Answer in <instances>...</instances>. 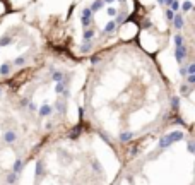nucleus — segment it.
Returning a JSON list of instances; mask_svg holds the SVG:
<instances>
[{"label": "nucleus", "instance_id": "f257e3e1", "mask_svg": "<svg viewBox=\"0 0 195 185\" xmlns=\"http://www.w3.org/2000/svg\"><path fill=\"white\" fill-rule=\"evenodd\" d=\"M183 139V132H180V130H173V132H170L168 136H163L161 139H159V148H170L171 144H175V142H178V141H182Z\"/></svg>", "mask_w": 195, "mask_h": 185}, {"label": "nucleus", "instance_id": "f03ea898", "mask_svg": "<svg viewBox=\"0 0 195 185\" xmlns=\"http://www.w3.org/2000/svg\"><path fill=\"white\" fill-rule=\"evenodd\" d=\"M15 139H17V134H15L14 130H7V132H3V141H5L7 144H12Z\"/></svg>", "mask_w": 195, "mask_h": 185}, {"label": "nucleus", "instance_id": "7ed1b4c3", "mask_svg": "<svg viewBox=\"0 0 195 185\" xmlns=\"http://www.w3.org/2000/svg\"><path fill=\"white\" fill-rule=\"evenodd\" d=\"M39 117H48L50 113H51V106L50 105H43V106H39Z\"/></svg>", "mask_w": 195, "mask_h": 185}, {"label": "nucleus", "instance_id": "20e7f679", "mask_svg": "<svg viewBox=\"0 0 195 185\" xmlns=\"http://www.w3.org/2000/svg\"><path fill=\"white\" fill-rule=\"evenodd\" d=\"M21 170H22V160H19V158H17V160L14 161V166H12V172L19 175V173H21Z\"/></svg>", "mask_w": 195, "mask_h": 185}, {"label": "nucleus", "instance_id": "39448f33", "mask_svg": "<svg viewBox=\"0 0 195 185\" xmlns=\"http://www.w3.org/2000/svg\"><path fill=\"white\" fill-rule=\"evenodd\" d=\"M132 137H134L132 132H122V134H120V141H122V142H128Z\"/></svg>", "mask_w": 195, "mask_h": 185}, {"label": "nucleus", "instance_id": "423d86ee", "mask_svg": "<svg viewBox=\"0 0 195 185\" xmlns=\"http://www.w3.org/2000/svg\"><path fill=\"white\" fill-rule=\"evenodd\" d=\"M173 19H175V27L176 29H182L183 27V17L182 15H175Z\"/></svg>", "mask_w": 195, "mask_h": 185}, {"label": "nucleus", "instance_id": "0eeeda50", "mask_svg": "<svg viewBox=\"0 0 195 185\" xmlns=\"http://www.w3.org/2000/svg\"><path fill=\"white\" fill-rule=\"evenodd\" d=\"M116 29V22L115 21H110L108 24H106V27H104V33H113Z\"/></svg>", "mask_w": 195, "mask_h": 185}, {"label": "nucleus", "instance_id": "6e6552de", "mask_svg": "<svg viewBox=\"0 0 195 185\" xmlns=\"http://www.w3.org/2000/svg\"><path fill=\"white\" fill-rule=\"evenodd\" d=\"M15 182H17V173H14V172H12V173H9V175H7V184H9V185H14Z\"/></svg>", "mask_w": 195, "mask_h": 185}, {"label": "nucleus", "instance_id": "1a4fd4ad", "mask_svg": "<svg viewBox=\"0 0 195 185\" xmlns=\"http://www.w3.org/2000/svg\"><path fill=\"white\" fill-rule=\"evenodd\" d=\"M79 134H81V125H77V127L74 129V132H70V139H77Z\"/></svg>", "mask_w": 195, "mask_h": 185}, {"label": "nucleus", "instance_id": "9d476101", "mask_svg": "<svg viewBox=\"0 0 195 185\" xmlns=\"http://www.w3.org/2000/svg\"><path fill=\"white\" fill-rule=\"evenodd\" d=\"M41 175H43V163L38 161L36 163V177H41Z\"/></svg>", "mask_w": 195, "mask_h": 185}, {"label": "nucleus", "instance_id": "9b49d317", "mask_svg": "<svg viewBox=\"0 0 195 185\" xmlns=\"http://www.w3.org/2000/svg\"><path fill=\"white\" fill-rule=\"evenodd\" d=\"M0 74H2V75H7V74H9V63H3V65L0 67Z\"/></svg>", "mask_w": 195, "mask_h": 185}, {"label": "nucleus", "instance_id": "f8f14e48", "mask_svg": "<svg viewBox=\"0 0 195 185\" xmlns=\"http://www.w3.org/2000/svg\"><path fill=\"white\" fill-rule=\"evenodd\" d=\"M57 108H58L60 113H65V103H63V101H60V103L57 101Z\"/></svg>", "mask_w": 195, "mask_h": 185}, {"label": "nucleus", "instance_id": "ddd939ff", "mask_svg": "<svg viewBox=\"0 0 195 185\" xmlns=\"http://www.w3.org/2000/svg\"><path fill=\"white\" fill-rule=\"evenodd\" d=\"M9 43H10V38H9V36H5V38L0 39V45H2V46H5V45H9Z\"/></svg>", "mask_w": 195, "mask_h": 185}, {"label": "nucleus", "instance_id": "4468645a", "mask_svg": "<svg viewBox=\"0 0 195 185\" xmlns=\"http://www.w3.org/2000/svg\"><path fill=\"white\" fill-rule=\"evenodd\" d=\"M93 170H94V172H101V165H99L98 161H93Z\"/></svg>", "mask_w": 195, "mask_h": 185}, {"label": "nucleus", "instance_id": "2eb2a0df", "mask_svg": "<svg viewBox=\"0 0 195 185\" xmlns=\"http://www.w3.org/2000/svg\"><path fill=\"white\" fill-rule=\"evenodd\" d=\"M108 15H110V17H115V15H116V9L110 7V9H108Z\"/></svg>", "mask_w": 195, "mask_h": 185}, {"label": "nucleus", "instance_id": "dca6fc26", "mask_svg": "<svg viewBox=\"0 0 195 185\" xmlns=\"http://www.w3.org/2000/svg\"><path fill=\"white\" fill-rule=\"evenodd\" d=\"M53 79H55V81L58 82V81H62V79H63V75H62L60 72H55V74H53Z\"/></svg>", "mask_w": 195, "mask_h": 185}, {"label": "nucleus", "instance_id": "f3484780", "mask_svg": "<svg viewBox=\"0 0 195 185\" xmlns=\"http://www.w3.org/2000/svg\"><path fill=\"white\" fill-rule=\"evenodd\" d=\"M166 17H168L170 21H171V19L175 17V14H173V10H171V9H168V10H166Z\"/></svg>", "mask_w": 195, "mask_h": 185}, {"label": "nucleus", "instance_id": "a211bd4d", "mask_svg": "<svg viewBox=\"0 0 195 185\" xmlns=\"http://www.w3.org/2000/svg\"><path fill=\"white\" fill-rule=\"evenodd\" d=\"M99 136H101V137H103V139H104V141H106V142H108V144H110V142H111V141H110V137H108V136H106V134H104V132H103V130H99Z\"/></svg>", "mask_w": 195, "mask_h": 185}, {"label": "nucleus", "instance_id": "6ab92c4d", "mask_svg": "<svg viewBox=\"0 0 195 185\" xmlns=\"http://www.w3.org/2000/svg\"><path fill=\"white\" fill-rule=\"evenodd\" d=\"M187 148H188V153H194V151H195V146H194L192 141H188V146H187Z\"/></svg>", "mask_w": 195, "mask_h": 185}, {"label": "nucleus", "instance_id": "aec40b11", "mask_svg": "<svg viewBox=\"0 0 195 185\" xmlns=\"http://www.w3.org/2000/svg\"><path fill=\"white\" fill-rule=\"evenodd\" d=\"M192 9V2H185L183 3V10H190Z\"/></svg>", "mask_w": 195, "mask_h": 185}, {"label": "nucleus", "instance_id": "412c9836", "mask_svg": "<svg viewBox=\"0 0 195 185\" xmlns=\"http://www.w3.org/2000/svg\"><path fill=\"white\" fill-rule=\"evenodd\" d=\"M180 93H182V94H187V93H188V86H187V84L182 86V87H180Z\"/></svg>", "mask_w": 195, "mask_h": 185}, {"label": "nucleus", "instance_id": "4be33fe9", "mask_svg": "<svg viewBox=\"0 0 195 185\" xmlns=\"http://www.w3.org/2000/svg\"><path fill=\"white\" fill-rule=\"evenodd\" d=\"M178 105H180V100L178 98H173V108H178Z\"/></svg>", "mask_w": 195, "mask_h": 185}, {"label": "nucleus", "instance_id": "5701e85b", "mask_svg": "<svg viewBox=\"0 0 195 185\" xmlns=\"http://www.w3.org/2000/svg\"><path fill=\"white\" fill-rule=\"evenodd\" d=\"M194 82H195V75L190 74V75H188V84H194Z\"/></svg>", "mask_w": 195, "mask_h": 185}, {"label": "nucleus", "instance_id": "b1692460", "mask_svg": "<svg viewBox=\"0 0 195 185\" xmlns=\"http://www.w3.org/2000/svg\"><path fill=\"white\" fill-rule=\"evenodd\" d=\"M24 63V58L21 57V58H15V65H22Z\"/></svg>", "mask_w": 195, "mask_h": 185}]
</instances>
